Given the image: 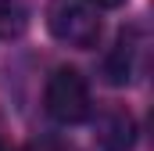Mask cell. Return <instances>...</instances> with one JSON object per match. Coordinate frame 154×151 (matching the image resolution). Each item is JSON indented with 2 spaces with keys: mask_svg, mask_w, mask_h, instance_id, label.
I'll use <instances>...</instances> for the list:
<instances>
[{
  "mask_svg": "<svg viewBox=\"0 0 154 151\" xmlns=\"http://www.w3.org/2000/svg\"><path fill=\"white\" fill-rule=\"evenodd\" d=\"M82 4H90V7H97V11H104V7H118L122 0H82Z\"/></svg>",
  "mask_w": 154,
  "mask_h": 151,
  "instance_id": "7",
  "label": "cell"
},
{
  "mask_svg": "<svg viewBox=\"0 0 154 151\" xmlns=\"http://www.w3.org/2000/svg\"><path fill=\"white\" fill-rule=\"evenodd\" d=\"M0 151H7V148H4V144H0Z\"/></svg>",
  "mask_w": 154,
  "mask_h": 151,
  "instance_id": "8",
  "label": "cell"
},
{
  "mask_svg": "<svg viewBox=\"0 0 154 151\" xmlns=\"http://www.w3.org/2000/svg\"><path fill=\"white\" fill-rule=\"evenodd\" d=\"M29 25V7L25 0H0V40H14Z\"/></svg>",
  "mask_w": 154,
  "mask_h": 151,
  "instance_id": "4",
  "label": "cell"
},
{
  "mask_svg": "<svg viewBox=\"0 0 154 151\" xmlns=\"http://www.w3.org/2000/svg\"><path fill=\"white\" fill-rule=\"evenodd\" d=\"M97 140L104 151H133L136 144V119L129 108H108L97 119Z\"/></svg>",
  "mask_w": 154,
  "mask_h": 151,
  "instance_id": "3",
  "label": "cell"
},
{
  "mask_svg": "<svg viewBox=\"0 0 154 151\" xmlns=\"http://www.w3.org/2000/svg\"><path fill=\"white\" fill-rule=\"evenodd\" d=\"M47 25H50L54 40H61L75 50H93L104 36V22L97 18V7H90L82 0H54Z\"/></svg>",
  "mask_w": 154,
  "mask_h": 151,
  "instance_id": "1",
  "label": "cell"
},
{
  "mask_svg": "<svg viewBox=\"0 0 154 151\" xmlns=\"http://www.w3.org/2000/svg\"><path fill=\"white\" fill-rule=\"evenodd\" d=\"M25 151H68V148L57 144V140H36V144H29Z\"/></svg>",
  "mask_w": 154,
  "mask_h": 151,
  "instance_id": "6",
  "label": "cell"
},
{
  "mask_svg": "<svg viewBox=\"0 0 154 151\" xmlns=\"http://www.w3.org/2000/svg\"><path fill=\"white\" fill-rule=\"evenodd\" d=\"M43 104H47V115L61 126H75L90 115V86L79 69H54L50 79H47V90H43Z\"/></svg>",
  "mask_w": 154,
  "mask_h": 151,
  "instance_id": "2",
  "label": "cell"
},
{
  "mask_svg": "<svg viewBox=\"0 0 154 151\" xmlns=\"http://www.w3.org/2000/svg\"><path fill=\"white\" fill-rule=\"evenodd\" d=\"M133 40H125V33L118 36V43H115V50H111V58H108V79L111 83H125L129 79V72H133Z\"/></svg>",
  "mask_w": 154,
  "mask_h": 151,
  "instance_id": "5",
  "label": "cell"
}]
</instances>
